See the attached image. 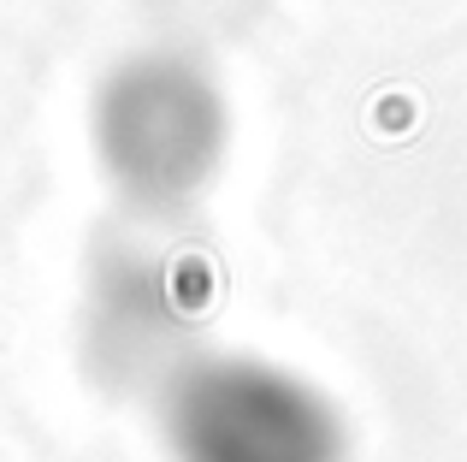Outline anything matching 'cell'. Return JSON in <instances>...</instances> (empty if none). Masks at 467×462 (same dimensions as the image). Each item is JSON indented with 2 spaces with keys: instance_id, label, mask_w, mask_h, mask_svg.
Wrapping results in <instances>:
<instances>
[{
  "instance_id": "cell-2",
  "label": "cell",
  "mask_w": 467,
  "mask_h": 462,
  "mask_svg": "<svg viewBox=\"0 0 467 462\" xmlns=\"http://www.w3.org/2000/svg\"><path fill=\"white\" fill-rule=\"evenodd\" d=\"M78 368L101 397L149 404L195 356V309L183 273L142 226H107L78 273Z\"/></svg>"
},
{
  "instance_id": "cell-3",
  "label": "cell",
  "mask_w": 467,
  "mask_h": 462,
  "mask_svg": "<svg viewBox=\"0 0 467 462\" xmlns=\"http://www.w3.org/2000/svg\"><path fill=\"white\" fill-rule=\"evenodd\" d=\"M166 462H337V421L296 373L195 350L149 397Z\"/></svg>"
},
{
  "instance_id": "cell-1",
  "label": "cell",
  "mask_w": 467,
  "mask_h": 462,
  "mask_svg": "<svg viewBox=\"0 0 467 462\" xmlns=\"http://www.w3.org/2000/svg\"><path fill=\"white\" fill-rule=\"evenodd\" d=\"M89 166L125 226L171 231L213 196L231 154V101L213 66L171 42L119 54L83 107Z\"/></svg>"
}]
</instances>
